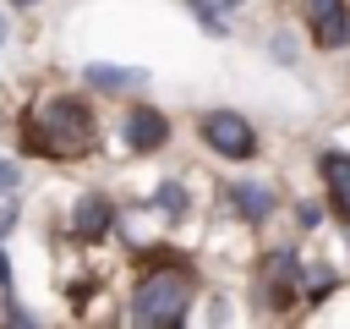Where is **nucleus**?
I'll use <instances>...</instances> for the list:
<instances>
[{"mask_svg":"<svg viewBox=\"0 0 350 329\" xmlns=\"http://www.w3.org/2000/svg\"><path fill=\"white\" fill-rule=\"evenodd\" d=\"M230 197H235V208H241L246 219H268V208H273V192H268V186H252V181H241Z\"/></svg>","mask_w":350,"mask_h":329,"instance_id":"obj_9","label":"nucleus"},{"mask_svg":"<svg viewBox=\"0 0 350 329\" xmlns=\"http://www.w3.org/2000/svg\"><path fill=\"white\" fill-rule=\"evenodd\" d=\"M268 302L273 307L295 302V252H273L268 258Z\"/></svg>","mask_w":350,"mask_h":329,"instance_id":"obj_6","label":"nucleus"},{"mask_svg":"<svg viewBox=\"0 0 350 329\" xmlns=\"http://www.w3.org/2000/svg\"><path fill=\"white\" fill-rule=\"evenodd\" d=\"M323 175H328V192H334V208L350 219V154H328L323 159Z\"/></svg>","mask_w":350,"mask_h":329,"instance_id":"obj_7","label":"nucleus"},{"mask_svg":"<svg viewBox=\"0 0 350 329\" xmlns=\"http://www.w3.org/2000/svg\"><path fill=\"white\" fill-rule=\"evenodd\" d=\"M104 230H109V203H104V197H88V203L77 208V236L93 241V236H104Z\"/></svg>","mask_w":350,"mask_h":329,"instance_id":"obj_10","label":"nucleus"},{"mask_svg":"<svg viewBox=\"0 0 350 329\" xmlns=\"http://www.w3.org/2000/svg\"><path fill=\"white\" fill-rule=\"evenodd\" d=\"M27 143L38 154H55V159H71V154H88L93 148V115L82 99H49L38 110V121L27 126Z\"/></svg>","mask_w":350,"mask_h":329,"instance_id":"obj_1","label":"nucleus"},{"mask_svg":"<svg viewBox=\"0 0 350 329\" xmlns=\"http://www.w3.org/2000/svg\"><path fill=\"white\" fill-rule=\"evenodd\" d=\"M11 186H16V164H11V159H0V192H11Z\"/></svg>","mask_w":350,"mask_h":329,"instance_id":"obj_12","label":"nucleus"},{"mask_svg":"<svg viewBox=\"0 0 350 329\" xmlns=\"http://www.w3.org/2000/svg\"><path fill=\"white\" fill-rule=\"evenodd\" d=\"M164 137H170V121H164L159 110H131V115H126V143H131L137 154L164 148Z\"/></svg>","mask_w":350,"mask_h":329,"instance_id":"obj_5","label":"nucleus"},{"mask_svg":"<svg viewBox=\"0 0 350 329\" xmlns=\"http://www.w3.org/2000/svg\"><path fill=\"white\" fill-rule=\"evenodd\" d=\"M88 82H93V88H137V82H142V71H137V66H109V60H93V66H88Z\"/></svg>","mask_w":350,"mask_h":329,"instance_id":"obj_8","label":"nucleus"},{"mask_svg":"<svg viewBox=\"0 0 350 329\" xmlns=\"http://www.w3.org/2000/svg\"><path fill=\"white\" fill-rule=\"evenodd\" d=\"M11 5H33V0H11Z\"/></svg>","mask_w":350,"mask_h":329,"instance_id":"obj_14","label":"nucleus"},{"mask_svg":"<svg viewBox=\"0 0 350 329\" xmlns=\"http://www.w3.org/2000/svg\"><path fill=\"white\" fill-rule=\"evenodd\" d=\"M186 302H191V280L175 274V269H164V274H153V280L137 285V296H131V318L164 329V324H180V318H186Z\"/></svg>","mask_w":350,"mask_h":329,"instance_id":"obj_2","label":"nucleus"},{"mask_svg":"<svg viewBox=\"0 0 350 329\" xmlns=\"http://www.w3.org/2000/svg\"><path fill=\"white\" fill-rule=\"evenodd\" d=\"M0 44H5V16H0Z\"/></svg>","mask_w":350,"mask_h":329,"instance_id":"obj_13","label":"nucleus"},{"mask_svg":"<svg viewBox=\"0 0 350 329\" xmlns=\"http://www.w3.org/2000/svg\"><path fill=\"white\" fill-rule=\"evenodd\" d=\"M159 208H164V214H186V192H180L175 181H170V186H159Z\"/></svg>","mask_w":350,"mask_h":329,"instance_id":"obj_11","label":"nucleus"},{"mask_svg":"<svg viewBox=\"0 0 350 329\" xmlns=\"http://www.w3.org/2000/svg\"><path fill=\"white\" fill-rule=\"evenodd\" d=\"M202 137H208L219 154H230V159H252V154H257L252 121H241V115H230V110H213V115L202 121Z\"/></svg>","mask_w":350,"mask_h":329,"instance_id":"obj_3","label":"nucleus"},{"mask_svg":"<svg viewBox=\"0 0 350 329\" xmlns=\"http://www.w3.org/2000/svg\"><path fill=\"white\" fill-rule=\"evenodd\" d=\"M306 11H312V33H317L323 49H339V44L350 38V11H345V0H312Z\"/></svg>","mask_w":350,"mask_h":329,"instance_id":"obj_4","label":"nucleus"}]
</instances>
